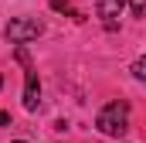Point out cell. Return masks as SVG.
Here are the masks:
<instances>
[{
	"instance_id": "6da1fadb",
	"label": "cell",
	"mask_w": 146,
	"mask_h": 143,
	"mask_svg": "<svg viewBox=\"0 0 146 143\" xmlns=\"http://www.w3.org/2000/svg\"><path fill=\"white\" fill-rule=\"evenodd\" d=\"M95 130H99L102 136H112V140L126 136V133H129V106H126L122 99L102 106L99 116H95Z\"/></svg>"
},
{
	"instance_id": "7a4b0ae2",
	"label": "cell",
	"mask_w": 146,
	"mask_h": 143,
	"mask_svg": "<svg viewBox=\"0 0 146 143\" xmlns=\"http://www.w3.org/2000/svg\"><path fill=\"white\" fill-rule=\"evenodd\" d=\"M41 34H44V24L34 21V17H17V21H10L3 27V37L10 44H27V41H37Z\"/></svg>"
},
{
	"instance_id": "3957f363",
	"label": "cell",
	"mask_w": 146,
	"mask_h": 143,
	"mask_svg": "<svg viewBox=\"0 0 146 143\" xmlns=\"http://www.w3.org/2000/svg\"><path fill=\"white\" fill-rule=\"evenodd\" d=\"M126 7H129V0H99V17H102L106 31H115V27H119L115 17H122Z\"/></svg>"
},
{
	"instance_id": "277c9868",
	"label": "cell",
	"mask_w": 146,
	"mask_h": 143,
	"mask_svg": "<svg viewBox=\"0 0 146 143\" xmlns=\"http://www.w3.org/2000/svg\"><path fill=\"white\" fill-rule=\"evenodd\" d=\"M37 106H41V82H37V72L27 68L24 72V109L37 112Z\"/></svg>"
},
{
	"instance_id": "5b68a950",
	"label": "cell",
	"mask_w": 146,
	"mask_h": 143,
	"mask_svg": "<svg viewBox=\"0 0 146 143\" xmlns=\"http://www.w3.org/2000/svg\"><path fill=\"white\" fill-rule=\"evenodd\" d=\"M51 10H58V14H72L75 21H82V14L75 10V7L68 3V0H51Z\"/></svg>"
},
{
	"instance_id": "8992f818",
	"label": "cell",
	"mask_w": 146,
	"mask_h": 143,
	"mask_svg": "<svg viewBox=\"0 0 146 143\" xmlns=\"http://www.w3.org/2000/svg\"><path fill=\"white\" fill-rule=\"evenodd\" d=\"M133 75L146 85V58H136V61H133Z\"/></svg>"
},
{
	"instance_id": "52a82bcc",
	"label": "cell",
	"mask_w": 146,
	"mask_h": 143,
	"mask_svg": "<svg viewBox=\"0 0 146 143\" xmlns=\"http://www.w3.org/2000/svg\"><path fill=\"white\" fill-rule=\"evenodd\" d=\"M129 10H133V17H143L146 14V0H129Z\"/></svg>"
},
{
	"instance_id": "ba28073f",
	"label": "cell",
	"mask_w": 146,
	"mask_h": 143,
	"mask_svg": "<svg viewBox=\"0 0 146 143\" xmlns=\"http://www.w3.org/2000/svg\"><path fill=\"white\" fill-rule=\"evenodd\" d=\"M0 126H10V112H0Z\"/></svg>"
},
{
	"instance_id": "9c48e42d",
	"label": "cell",
	"mask_w": 146,
	"mask_h": 143,
	"mask_svg": "<svg viewBox=\"0 0 146 143\" xmlns=\"http://www.w3.org/2000/svg\"><path fill=\"white\" fill-rule=\"evenodd\" d=\"M14 143H27V140H14Z\"/></svg>"
},
{
	"instance_id": "30bf717a",
	"label": "cell",
	"mask_w": 146,
	"mask_h": 143,
	"mask_svg": "<svg viewBox=\"0 0 146 143\" xmlns=\"http://www.w3.org/2000/svg\"><path fill=\"white\" fill-rule=\"evenodd\" d=\"M0 82H3V78H0Z\"/></svg>"
}]
</instances>
